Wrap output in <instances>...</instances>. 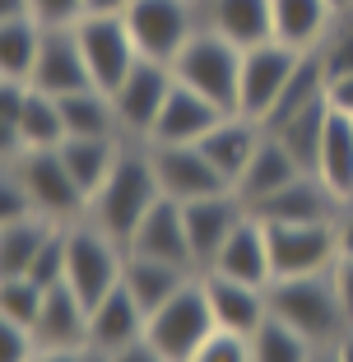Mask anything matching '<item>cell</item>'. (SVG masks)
<instances>
[{
  "label": "cell",
  "instance_id": "cell-1",
  "mask_svg": "<svg viewBox=\"0 0 353 362\" xmlns=\"http://www.w3.org/2000/svg\"><path fill=\"white\" fill-rule=\"evenodd\" d=\"M158 200H163V191H158V177H154L149 149H144L139 139H126V149H121L117 168H112L108 181L88 195L84 218L126 246L130 233L139 228V218H144V214H149Z\"/></svg>",
  "mask_w": 353,
  "mask_h": 362
},
{
  "label": "cell",
  "instance_id": "cell-2",
  "mask_svg": "<svg viewBox=\"0 0 353 362\" xmlns=\"http://www.w3.org/2000/svg\"><path fill=\"white\" fill-rule=\"evenodd\" d=\"M265 302H270V316L293 325L311 344H335L349 330L340 288H335V269H325V274H298V279H270Z\"/></svg>",
  "mask_w": 353,
  "mask_h": 362
},
{
  "label": "cell",
  "instance_id": "cell-3",
  "mask_svg": "<svg viewBox=\"0 0 353 362\" xmlns=\"http://www.w3.org/2000/svg\"><path fill=\"white\" fill-rule=\"evenodd\" d=\"M214 330H219V320H214V311H209V298H204L200 274H195L191 284L168 302V307H158L149 316L144 339H149V349L158 353L163 362H191L195 353L209 344Z\"/></svg>",
  "mask_w": 353,
  "mask_h": 362
},
{
  "label": "cell",
  "instance_id": "cell-4",
  "mask_svg": "<svg viewBox=\"0 0 353 362\" xmlns=\"http://www.w3.org/2000/svg\"><path fill=\"white\" fill-rule=\"evenodd\" d=\"M172 75L186 88L204 93L209 103H219L224 112H237V79H242V47H233L228 37L209 28H195L186 37V47L172 56Z\"/></svg>",
  "mask_w": 353,
  "mask_h": 362
},
{
  "label": "cell",
  "instance_id": "cell-5",
  "mask_svg": "<svg viewBox=\"0 0 353 362\" xmlns=\"http://www.w3.org/2000/svg\"><path fill=\"white\" fill-rule=\"evenodd\" d=\"M121 269H126V246L117 237H108L88 218L65 223V284L84 298V307L108 298L121 284Z\"/></svg>",
  "mask_w": 353,
  "mask_h": 362
},
{
  "label": "cell",
  "instance_id": "cell-6",
  "mask_svg": "<svg viewBox=\"0 0 353 362\" xmlns=\"http://www.w3.org/2000/svg\"><path fill=\"white\" fill-rule=\"evenodd\" d=\"M14 172H19V186L28 195L33 214H42L52 223L84 218V191H79V181L70 177V168L61 163L56 149H23L14 158Z\"/></svg>",
  "mask_w": 353,
  "mask_h": 362
},
{
  "label": "cell",
  "instance_id": "cell-7",
  "mask_svg": "<svg viewBox=\"0 0 353 362\" xmlns=\"http://www.w3.org/2000/svg\"><path fill=\"white\" fill-rule=\"evenodd\" d=\"M121 19H126L139 56L172 65V56L182 52L186 37L200 28V5L195 0H130L121 10Z\"/></svg>",
  "mask_w": 353,
  "mask_h": 362
},
{
  "label": "cell",
  "instance_id": "cell-8",
  "mask_svg": "<svg viewBox=\"0 0 353 362\" xmlns=\"http://www.w3.org/2000/svg\"><path fill=\"white\" fill-rule=\"evenodd\" d=\"M270 237V274L298 279V274H325L340 260L335 218L325 223H265Z\"/></svg>",
  "mask_w": 353,
  "mask_h": 362
},
{
  "label": "cell",
  "instance_id": "cell-9",
  "mask_svg": "<svg viewBox=\"0 0 353 362\" xmlns=\"http://www.w3.org/2000/svg\"><path fill=\"white\" fill-rule=\"evenodd\" d=\"M75 37H79V52H84L88 79L103 93H112L130 75V65L139 61V47H135V37H130L121 14H84L75 23Z\"/></svg>",
  "mask_w": 353,
  "mask_h": 362
},
{
  "label": "cell",
  "instance_id": "cell-10",
  "mask_svg": "<svg viewBox=\"0 0 353 362\" xmlns=\"http://www.w3.org/2000/svg\"><path fill=\"white\" fill-rule=\"evenodd\" d=\"M172 84H177V75H172L168 61L139 56V61L130 65V75L112 88V107H117V121H121V130H126V139H139V144L149 139V130H154V121H158L163 103H168Z\"/></svg>",
  "mask_w": 353,
  "mask_h": 362
},
{
  "label": "cell",
  "instance_id": "cell-11",
  "mask_svg": "<svg viewBox=\"0 0 353 362\" xmlns=\"http://www.w3.org/2000/svg\"><path fill=\"white\" fill-rule=\"evenodd\" d=\"M298 61H302V52H293V47H284V42L246 47L242 52V79H237V112L265 126L270 107L279 103V93H284V84L293 79Z\"/></svg>",
  "mask_w": 353,
  "mask_h": 362
},
{
  "label": "cell",
  "instance_id": "cell-12",
  "mask_svg": "<svg viewBox=\"0 0 353 362\" xmlns=\"http://www.w3.org/2000/svg\"><path fill=\"white\" fill-rule=\"evenodd\" d=\"M154 163V177H158V191L168 200L186 204V200H204V195L233 191L219 168L200 153V144H144Z\"/></svg>",
  "mask_w": 353,
  "mask_h": 362
},
{
  "label": "cell",
  "instance_id": "cell-13",
  "mask_svg": "<svg viewBox=\"0 0 353 362\" xmlns=\"http://www.w3.org/2000/svg\"><path fill=\"white\" fill-rule=\"evenodd\" d=\"M246 218V204L233 191L204 195V200H186L182 204V223H186V242H191L195 269H209V260L219 256V246L228 242L237 223Z\"/></svg>",
  "mask_w": 353,
  "mask_h": 362
},
{
  "label": "cell",
  "instance_id": "cell-14",
  "mask_svg": "<svg viewBox=\"0 0 353 362\" xmlns=\"http://www.w3.org/2000/svg\"><path fill=\"white\" fill-rule=\"evenodd\" d=\"M224 117H228V112L219 103H209L204 93H195V88H186L182 79H177L144 144H200V139L209 135Z\"/></svg>",
  "mask_w": 353,
  "mask_h": 362
},
{
  "label": "cell",
  "instance_id": "cell-15",
  "mask_svg": "<svg viewBox=\"0 0 353 362\" xmlns=\"http://www.w3.org/2000/svg\"><path fill=\"white\" fill-rule=\"evenodd\" d=\"M126 251L130 256H144V260H168V265L195 269L191 242H186V223H182V204L163 195V200L139 218V228L130 233ZM195 274H200V269H195Z\"/></svg>",
  "mask_w": 353,
  "mask_h": 362
},
{
  "label": "cell",
  "instance_id": "cell-16",
  "mask_svg": "<svg viewBox=\"0 0 353 362\" xmlns=\"http://www.w3.org/2000/svg\"><path fill=\"white\" fill-rule=\"evenodd\" d=\"M28 84L42 88V93H56V98L79 93V88H93L75 28H42V52H37V65H33Z\"/></svg>",
  "mask_w": 353,
  "mask_h": 362
},
{
  "label": "cell",
  "instance_id": "cell-17",
  "mask_svg": "<svg viewBox=\"0 0 353 362\" xmlns=\"http://www.w3.org/2000/svg\"><path fill=\"white\" fill-rule=\"evenodd\" d=\"M200 284H204V298H209V311H214L219 330L256 334L260 320L270 316V302H265V288L260 284H242V279L214 274V269H200Z\"/></svg>",
  "mask_w": 353,
  "mask_h": 362
},
{
  "label": "cell",
  "instance_id": "cell-18",
  "mask_svg": "<svg viewBox=\"0 0 353 362\" xmlns=\"http://www.w3.org/2000/svg\"><path fill=\"white\" fill-rule=\"evenodd\" d=\"M335 209H340V200L321 186L316 172H302L298 181H289L274 195L251 204L260 223H325V218H335Z\"/></svg>",
  "mask_w": 353,
  "mask_h": 362
},
{
  "label": "cell",
  "instance_id": "cell-19",
  "mask_svg": "<svg viewBox=\"0 0 353 362\" xmlns=\"http://www.w3.org/2000/svg\"><path fill=\"white\" fill-rule=\"evenodd\" d=\"M200 5V28L228 37L233 47H260L274 42V10L270 0H195Z\"/></svg>",
  "mask_w": 353,
  "mask_h": 362
},
{
  "label": "cell",
  "instance_id": "cell-20",
  "mask_svg": "<svg viewBox=\"0 0 353 362\" xmlns=\"http://www.w3.org/2000/svg\"><path fill=\"white\" fill-rule=\"evenodd\" d=\"M37 349H84L88 344V307L70 284H56L42 293V307L33 320Z\"/></svg>",
  "mask_w": 353,
  "mask_h": 362
},
{
  "label": "cell",
  "instance_id": "cell-21",
  "mask_svg": "<svg viewBox=\"0 0 353 362\" xmlns=\"http://www.w3.org/2000/svg\"><path fill=\"white\" fill-rule=\"evenodd\" d=\"M214 274H228V279H242V284H260L265 288L270 279V237H265V223L256 214L246 209V218L228 233V242L219 246V256L209 260Z\"/></svg>",
  "mask_w": 353,
  "mask_h": 362
},
{
  "label": "cell",
  "instance_id": "cell-22",
  "mask_svg": "<svg viewBox=\"0 0 353 362\" xmlns=\"http://www.w3.org/2000/svg\"><path fill=\"white\" fill-rule=\"evenodd\" d=\"M144 325H149V316H144L139 302L126 293V284H117L108 298H98L93 307H88V344L103 349V353H117V349H126V344H139L144 339Z\"/></svg>",
  "mask_w": 353,
  "mask_h": 362
},
{
  "label": "cell",
  "instance_id": "cell-23",
  "mask_svg": "<svg viewBox=\"0 0 353 362\" xmlns=\"http://www.w3.org/2000/svg\"><path fill=\"white\" fill-rule=\"evenodd\" d=\"M260 139H265V126H260V121L242 117V112H228V117L200 139V153L219 168V177H224L228 186H237V177L246 172L251 153L260 149Z\"/></svg>",
  "mask_w": 353,
  "mask_h": 362
},
{
  "label": "cell",
  "instance_id": "cell-24",
  "mask_svg": "<svg viewBox=\"0 0 353 362\" xmlns=\"http://www.w3.org/2000/svg\"><path fill=\"white\" fill-rule=\"evenodd\" d=\"M302 172H307V168H302V163L293 158V153H289V149H284V144H279V139H274V135L265 130V139H260V149L251 153V163H246V172L237 177L233 195H237V200L246 204V209H251L256 200H265V195H274L279 186H289V181H298Z\"/></svg>",
  "mask_w": 353,
  "mask_h": 362
},
{
  "label": "cell",
  "instance_id": "cell-25",
  "mask_svg": "<svg viewBox=\"0 0 353 362\" xmlns=\"http://www.w3.org/2000/svg\"><path fill=\"white\" fill-rule=\"evenodd\" d=\"M195 279V269L186 265H168V260H144V256H130L126 251V269H121V284L126 293L139 302L144 316H154L158 307H168L177 293Z\"/></svg>",
  "mask_w": 353,
  "mask_h": 362
},
{
  "label": "cell",
  "instance_id": "cell-26",
  "mask_svg": "<svg viewBox=\"0 0 353 362\" xmlns=\"http://www.w3.org/2000/svg\"><path fill=\"white\" fill-rule=\"evenodd\" d=\"M270 10H274V42L293 52H316L335 23L330 0H270Z\"/></svg>",
  "mask_w": 353,
  "mask_h": 362
},
{
  "label": "cell",
  "instance_id": "cell-27",
  "mask_svg": "<svg viewBox=\"0 0 353 362\" xmlns=\"http://www.w3.org/2000/svg\"><path fill=\"white\" fill-rule=\"evenodd\" d=\"M316 177L340 204H353V117H344L335 107H330V121H325Z\"/></svg>",
  "mask_w": 353,
  "mask_h": 362
},
{
  "label": "cell",
  "instance_id": "cell-28",
  "mask_svg": "<svg viewBox=\"0 0 353 362\" xmlns=\"http://www.w3.org/2000/svg\"><path fill=\"white\" fill-rule=\"evenodd\" d=\"M121 149H126V139H88V135H70L61 149H56V153H61V163L70 168V177L79 181L84 204H88V195L108 181V172L117 168Z\"/></svg>",
  "mask_w": 353,
  "mask_h": 362
},
{
  "label": "cell",
  "instance_id": "cell-29",
  "mask_svg": "<svg viewBox=\"0 0 353 362\" xmlns=\"http://www.w3.org/2000/svg\"><path fill=\"white\" fill-rule=\"evenodd\" d=\"M61 117H65V139L70 135H88V139H126L117 121V107L112 93L103 88H79V93L61 98Z\"/></svg>",
  "mask_w": 353,
  "mask_h": 362
},
{
  "label": "cell",
  "instance_id": "cell-30",
  "mask_svg": "<svg viewBox=\"0 0 353 362\" xmlns=\"http://www.w3.org/2000/svg\"><path fill=\"white\" fill-rule=\"evenodd\" d=\"M325 84H330V75H325V61L321 52H302L298 70H293V79L284 84V93H279V103L270 107V117H265V130L284 126L289 117H298V112H307L311 103H321L325 98Z\"/></svg>",
  "mask_w": 353,
  "mask_h": 362
},
{
  "label": "cell",
  "instance_id": "cell-31",
  "mask_svg": "<svg viewBox=\"0 0 353 362\" xmlns=\"http://www.w3.org/2000/svg\"><path fill=\"white\" fill-rule=\"evenodd\" d=\"M52 218L42 214H23L14 223H0V279H14V274H28L42 242L52 237Z\"/></svg>",
  "mask_w": 353,
  "mask_h": 362
},
{
  "label": "cell",
  "instance_id": "cell-32",
  "mask_svg": "<svg viewBox=\"0 0 353 362\" xmlns=\"http://www.w3.org/2000/svg\"><path fill=\"white\" fill-rule=\"evenodd\" d=\"M19 135H23V149H61L65 144L61 98L28 84V98H23V112H19Z\"/></svg>",
  "mask_w": 353,
  "mask_h": 362
},
{
  "label": "cell",
  "instance_id": "cell-33",
  "mask_svg": "<svg viewBox=\"0 0 353 362\" xmlns=\"http://www.w3.org/2000/svg\"><path fill=\"white\" fill-rule=\"evenodd\" d=\"M42 52V23L37 19H5L0 23V79H33V65Z\"/></svg>",
  "mask_w": 353,
  "mask_h": 362
},
{
  "label": "cell",
  "instance_id": "cell-34",
  "mask_svg": "<svg viewBox=\"0 0 353 362\" xmlns=\"http://www.w3.org/2000/svg\"><path fill=\"white\" fill-rule=\"evenodd\" d=\"M325 121H330V103L321 98V103H311L307 112L289 117L284 126H274L270 135H274L279 144H284V149H289L307 172H316V158H321V139H325Z\"/></svg>",
  "mask_w": 353,
  "mask_h": 362
},
{
  "label": "cell",
  "instance_id": "cell-35",
  "mask_svg": "<svg viewBox=\"0 0 353 362\" xmlns=\"http://www.w3.org/2000/svg\"><path fill=\"white\" fill-rule=\"evenodd\" d=\"M316 344L302 339L293 325H284L279 316H265L260 320V330L251 334V358L256 362H307Z\"/></svg>",
  "mask_w": 353,
  "mask_h": 362
},
{
  "label": "cell",
  "instance_id": "cell-36",
  "mask_svg": "<svg viewBox=\"0 0 353 362\" xmlns=\"http://www.w3.org/2000/svg\"><path fill=\"white\" fill-rule=\"evenodd\" d=\"M42 293L47 288H37L28 274H14V279H0V316L19 320V325H28L37 320V307H42Z\"/></svg>",
  "mask_w": 353,
  "mask_h": 362
},
{
  "label": "cell",
  "instance_id": "cell-37",
  "mask_svg": "<svg viewBox=\"0 0 353 362\" xmlns=\"http://www.w3.org/2000/svg\"><path fill=\"white\" fill-rule=\"evenodd\" d=\"M28 279H33L37 288H56V284H65V223H56V228H52V237L42 242V251H37V260H33Z\"/></svg>",
  "mask_w": 353,
  "mask_h": 362
},
{
  "label": "cell",
  "instance_id": "cell-38",
  "mask_svg": "<svg viewBox=\"0 0 353 362\" xmlns=\"http://www.w3.org/2000/svg\"><path fill=\"white\" fill-rule=\"evenodd\" d=\"M191 362H256V358H251V334L214 330V334H209V344H204Z\"/></svg>",
  "mask_w": 353,
  "mask_h": 362
},
{
  "label": "cell",
  "instance_id": "cell-39",
  "mask_svg": "<svg viewBox=\"0 0 353 362\" xmlns=\"http://www.w3.org/2000/svg\"><path fill=\"white\" fill-rule=\"evenodd\" d=\"M84 14V0H28V19H37L42 28H75Z\"/></svg>",
  "mask_w": 353,
  "mask_h": 362
},
{
  "label": "cell",
  "instance_id": "cell-40",
  "mask_svg": "<svg viewBox=\"0 0 353 362\" xmlns=\"http://www.w3.org/2000/svg\"><path fill=\"white\" fill-rule=\"evenodd\" d=\"M33 353H37V344H33V330L28 325H19V320L0 316V362H28Z\"/></svg>",
  "mask_w": 353,
  "mask_h": 362
},
{
  "label": "cell",
  "instance_id": "cell-41",
  "mask_svg": "<svg viewBox=\"0 0 353 362\" xmlns=\"http://www.w3.org/2000/svg\"><path fill=\"white\" fill-rule=\"evenodd\" d=\"M23 214H33V209L19 186V172H14V163H0V223H14Z\"/></svg>",
  "mask_w": 353,
  "mask_h": 362
},
{
  "label": "cell",
  "instance_id": "cell-42",
  "mask_svg": "<svg viewBox=\"0 0 353 362\" xmlns=\"http://www.w3.org/2000/svg\"><path fill=\"white\" fill-rule=\"evenodd\" d=\"M325 103H330L335 112H344V117H353V75H330Z\"/></svg>",
  "mask_w": 353,
  "mask_h": 362
},
{
  "label": "cell",
  "instance_id": "cell-43",
  "mask_svg": "<svg viewBox=\"0 0 353 362\" xmlns=\"http://www.w3.org/2000/svg\"><path fill=\"white\" fill-rule=\"evenodd\" d=\"M335 288H340V302H344V316L353 325V256L335 260Z\"/></svg>",
  "mask_w": 353,
  "mask_h": 362
},
{
  "label": "cell",
  "instance_id": "cell-44",
  "mask_svg": "<svg viewBox=\"0 0 353 362\" xmlns=\"http://www.w3.org/2000/svg\"><path fill=\"white\" fill-rule=\"evenodd\" d=\"M23 153V135H19V121H5L0 117V163H14Z\"/></svg>",
  "mask_w": 353,
  "mask_h": 362
},
{
  "label": "cell",
  "instance_id": "cell-45",
  "mask_svg": "<svg viewBox=\"0 0 353 362\" xmlns=\"http://www.w3.org/2000/svg\"><path fill=\"white\" fill-rule=\"evenodd\" d=\"M335 242H340V256H353V204L335 209Z\"/></svg>",
  "mask_w": 353,
  "mask_h": 362
},
{
  "label": "cell",
  "instance_id": "cell-46",
  "mask_svg": "<svg viewBox=\"0 0 353 362\" xmlns=\"http://www.w3.org/2000/svg\"><path fill=\"white\" fill-rule=\"evenodd\" d=\"M112 362H163V358L149 349V339H139V344H126V349H117V353H112Z\"/></svg>",
  "mask_w": 353,
  "mask_h": 362
},
{
  "label": "cell",
  "instance_id": "cell-47",
  "mask_svg": "<svg viewBox=\"0 0 353 362\" xmlns=\"http://www.w3.org/2000/svg\"><path fill=\"white\" fill-rule=\"evenodd\" d=\"M79 353L84 349H37L28 362H79Z\"/></svg>",
  "mask_w": 353,
  "mask_h": 362
},
{
  "label": "cell",
  "instance_id": "cell-48",
  "mask_svg": "<svg viewBox=\"0 0 353 362\" xmlns=\"http://www.w3.org/2000/svg\"><path fill=\"white\" fill-rule=\"evenodd\" d=\"M130 0H84V10L88 14H121Z\"/></svg>",
  "mask_w": 353,
  "mask_h": 362
},
{
  "label": "cell",
  "instance_id": "cell-49",
  "mask_svg": "<svg viewBox=\"0 0 353 362\" xmlns=\"http://www.w3.org/2000/svg\"><path fill=\"white\" fill-rule=\"evenodd\" d=\"M28 14V0H0V23L5 19H23Z\"/></svg>",
  "mask_w": 353,
  "mask_h": 362
},
{
  "label": "cell",
  "instance_id": "cell-50",
  "mask_svg": "<svg viewBox=\"0 0 353 362\" xmlns=\"http://www.w3.org/2000/svg\"><path fill=\"white\" fill-rule=\"evenodd\" d=\"M335 353H340V362H353V325L335 339Z\"/></svg>",
  "mask_w": 353,
  "mask_h": 362
},
{
  "label": "cell",
  "instance_id": "cell-51",
  "mask_svg": "<svg viewBox=\"0 0 353 362\" xmlns=\"http://www.w3.org/2000/svg\"><path fill=\"white\" fill-rule=\"evenodd\" d=\"M307 362H340V353H335V344H316Z\"/></svg>",
  "mask_w": 353,
  "mask_h": 362
},
{
  "label": "cell",
  "instance_id": "cell-52",
  "mask_svg": "<svg viewBox=\"0 0 353 362\" xmlns=\"http://www.w3.org/2000/svg\"><path fill=\"white\" fill-rule=\"evenodd\" d=\"M79 362H112V353L93 349V344H84V353H79Z\"/></svg>",
  "mask_w": 353,
  "mask_h": 362
},
{
  "label": "cell",
  "instance_id": "cell-53",
  "mask_svg": "<svg viewBox=\"0 0 353 362\" xmlns=\"http://www.w3.org/2000/svg\"><path fill=\"white\" fill-rule=\"evenodd\" d=\"M330 5H335V14H349L353 10V0H330Z\"/></svg>",
  "mask_w": 353,
  "mask_h": 362
}]
</instances>
